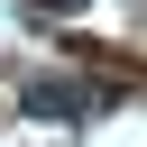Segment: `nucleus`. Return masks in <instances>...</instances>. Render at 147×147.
<instances>
[{
  "label": "nucleus",
  "mask_w": 147,
  "mask_h": 147,
  "mask_svg": "<svg viewBox=\"0 0 147 147\" xmlns=\"http://www.w3.org/2000/svg\"><path fill=\"white\" fill-rule=\"evenodd\" d=\"M18 101H28L37 119H83V110H101L110 92H101V83H28Z\"/></svg>",
  "instance_id": "obj_1"
},
{
  "label": "nucleus",
  "mask_w": 147,
  "mask_h": 147,
  "mask_svg": "<svg viewBox=\"0 0 147 147\" xmlns=\"http://www.w3.org/2000/svg\"><path fill=\"white\" fill-rule=\"evenodd\" d=\"M28 9H37V18H64V9H83V0H28Z\"/></svg>",
  "instance_id": "obj_2"
}]
</instances>
